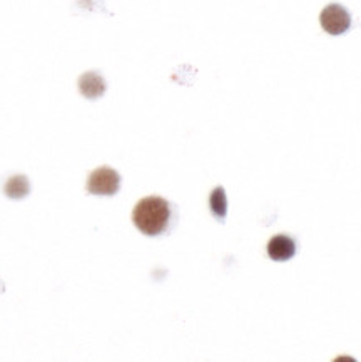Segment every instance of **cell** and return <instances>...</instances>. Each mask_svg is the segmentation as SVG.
<instances>
[{
	"label": "cell",
	"mask_w": 361,
	"mask_h": 362,
	"mask_svg": "<svg viewBox=\"0 0 361 362\" xmlns=\"http://www.w3.org/2000/svg\"><path fill=\"white\" fill-rule=\"evenodd\" d=\"M171 219V206L163 197H146L137 202L132 212V222L142 234L154 235L163 234L168 229Z\"/></svg>",
	"instance_id": "obj_1"
},
{
	"label": "cell",
	"mask_w": 361,
	"mask_h": 362,
	"mask_svg": "<svg viewBox=\"0 0 361 362\" xmlns=\"http://www.w3.org/2000/svg\"><path fill=\"white\" fill-rule=\"evenodd\" d=\"M120 187V175L110 167H99L87 179V192L94 196H114Z\"/></svg>",
	"instance_id": "obj_2"
},
{
	"label": "cell",
	"mask_w": 361,
	"mask_h": 362,
	"mask_svg": "<svg viewBox=\"0 0 361 362\" xmlns=\"http://www.w3.org/2000/svg\"><path fill=\"white\" fill-rule=\"evenodd\" d=\"M319 22H321V27L328 34L341 35L351 27V16L343 6L331 4V6L323 8Z\"/></svg>",
	"instance_id": "obj_3"
},
{
	"label": "cell",
	"mask_w": 361,
	"mask_h": 362,
	"mask_svg": "<svg viewBox=\"0 0 361 362\" xmlns=\"http://www.w3.org/2000/svg\"><path fill=\"white\" fill-rule=\"evenodd\" d=\"M296 254V243L288 235L280 234L275 235L270 243H268V255L276 262L290 261Z\"/></svg>",
	"instance_id": "obj_4"
},
{
	"label": "cell",
	"mask_w": 361,
	"mask_h": 362,
	"mask_svg": "<svg viewBox=\"0 0 361 362\" xmlns=\"http://www.w3.org/2000/svg\"><path fill=\"white\" fill-rule=\"evenodd\" d=\"M79 90L86 99H99L105 92V81L97 72H86L79 78Z\"/></svg>",
	"instance_id": "obj_5"
},
{
	"label": "cell",
	"mask_w": 361,
	"mask_h": 362,
	"mask_svg": "<svg viewBox=\"0 0 361 362\" xmlns=\"http://www.w3.org/2000/svg\"><path fill=\"white\" fill-rule=\"evenodd\" d=\"M6 196L11 197V199H24L25 196H29L30 192V184H29V179L25 177V175H13L7 180L6 184Z\"/></svg>",
	"instance_id": "obj_6"
},
{
	"label": "cell",
	"mask_w": 361,
	"mask_h": 362,
	"mask_svg": "<svg viewBox=\"0 0 361 362\" xmlns=\"http://www.w3.org/2000/svg\"><path fill=\"white\" fill-rule=\"evenodd\" d=\"M210 206H211L212 214H214L217 219L223 221L226 214H228V199H226V192L223 187H216L212 190Z\"/></svg>",
	"instance_id": "obj_7"
}]
</instances>
